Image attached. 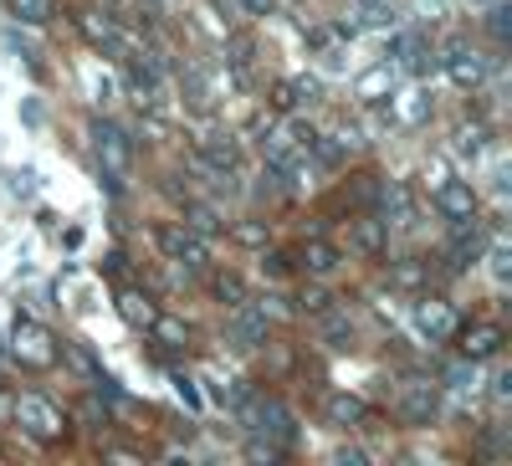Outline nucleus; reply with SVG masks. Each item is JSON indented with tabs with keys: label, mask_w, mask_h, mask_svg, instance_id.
Instances as JSON below:
<instances>
[{
	"label": "nucleus",
	"mask_w": 512,
	"mask_h": 466,
	"mask_svg": "<svg viewBox=\"0 0 512 466\" xmlns=\"http://www.w3.org/2000/svg\"><path fill=\"white\" fill-rule=\"evenodd\" d=\"M492 272H497V282H507V272H512V267H507V246L492 251Z\"/></svg>",
	"instance_id": "cd10ccee"
},
{
	"label": "nucleus",
	"mask_w": 512,
	"mask_h": 466,
	"mask_svg": "<svg viewBox=\"0 0 512 466\" xmlns=\"http://www.w3.org/2000/svg\"><path fill=\"white\" fill-rule=\"evenodd\" d=\"M16 354L31 364V369H47V364H57V349H52V338L41 333L36 323H21L16 328Z\"/></svg>",
	"instance_id": "0eeeda50"
},
{
	"label": "nucleus",
	"mask_w": 512,
	"mask_h": 466,
	"mask_svg": "<svg viewBox=\"0 0 512 466\" xmlns=\"http://www.w3.org/2000/svg\"><path fill=\"white\" fill-rule=\"evenodd\" d=\"M303 267H308L313 277H328V272L338 267V246H333V241H308V246H303Z\"/></svg>",
	"instance_id": "ddd939ff"
},
{
	"label": "nucleus",
	"mask_w": 512,
	"mask_h": 466,
	"mask_svg": "<svg viewBox=\"0 0 512 466\" xmlns=\"http://www.w3.org/2000/svg\"><path fill=\"white\" fill-rule=\"evenodd\" d=\"M123 313H128V323H144V328L159 318V308L149 298H139V292H123Z\"/></svg>",
	"instance_id": "aec40b11"
},
{
	"label": "nucleus",
	"mask_w": 512,
	"mask_h": 466,
	"mask_svg": "<svg viewBox=\"0 0 512 466\" xmlns=\"http://www.w3.org/2000/svg\"><path fill=\"white\" fill-rule=\"evenodd\" d=\"M77 26H82V36H88V41H98V47H118V26H113V21L77 16Z\"/></svg>",
	"instance_id": "a211bd4d"
},
{
	"label": "nucleus",
	"mask_w": 512,
	"mask_h": 466,
	"mask_svg": "<svg viewBox=\"0 0 512 466\" xmlns=\"http://www.w3.org/2000/svg\"><path fill=\"white\" fill-rule=\"evenodd\" d=\"M436 415H441L436 385H405V395H400V420L405 426H431Z\"/></svg>",
	"instance_id": "423d86ee"
},
{
	"label": "nucleus",
	"mask_w": 512,
	"mask_h": 466,
	"mask_svg": "<svg viewBox=\"0 0 512 466\" xmlns=\"http://www.w3.org/2000/svg\"><path fill=\"white\" fill-rule=\"evenodd\" d=\"M497 349H502V328L497 323H472L461 333V354L466 359H492Z\"/></svg>",
	"instance_id": "1a4fd4ad"
},
{
	"label": "nucleus",
	"mask_w": 512,
	"mask_h": 466,
	"mask_svg": "<svg viewBox=\"0 0 512 466\" xmlns=\"http://www.w3.org/2000/svg\"><path fill=\"white\" fill-rule=\"evenodd\" d=\"M216 298H221V303H231V308H241V303H246V282H241V277H231V272H226V277H216Z\"/></svg>",
	"instance_id": "4be33fe9"
},
{
	"label": "nucleus",
	"mask_w": 512,
	"mask_h": 466,
	"mask_svg": "<svg viewBox=\"0 0 512 466\" xmlns=\"http://www.w3.org/2000/svg\"><path fill=\"white\" fill-rule=\"evenodd\" d=\"M323 344L328 349H349L354 344V323L344 313H323Z\"/></svg>",
	"instance_id": "2eb2a0df"
},
{
	"label": "nucleus",
	"mask_w": 512,
	"mask_h": 466,
	"mask_svg": "<svg viewBox=\"0 0 512 466\" xmlns=\"http://www.w3.org/2000/svg\"><path fill=\"white\" fill-rule=\"evenodd\" d=\"M379 200H384V226H410L415 221V200H410V190L400 185V180H390V185H379Z\"/></svg>",
	"instance_id": "9d476101"
},
{
	"label": "nucleus",
	"mask_w": 512,
	"mask_h": 466,
	"mask_svg": "<svg viewBox=\"0 0 512 466\" xmlns=\"http://www.w3.org/2000/svg\"><path fill=\"white\" fill-rule=\"evenodd\" d=\"M282 446H262V441H251V461H272Z\"/></svg>",
	"instance_id": "c756f323"
},
{
	"label": "nucleus",
	"mask_w": 512,
	"mask_h": 466,
	"mask_svg": "<svg viewBox=\"0 0 512 466\" xmlns=\"http://www.w3.org/2000/svg\"><path fill=\"white\" fill-rule=\"evenodd\" d=\"M11 11L26 21V26H47L57 16V0H11Z\"/></svg>",
	"instance_id": "f3484780"
},
{
	"label": "nucleus",
	"mask_w": 512,
	"mask_h": 466,
	"mask_svg": "<svg viewBox=\"0 0 512 466\" xmlns=\"http://www.w3.org/2000/svg\"><path fill=\"white\" fill-rule=\"evenodd\" d=\"M272 6H277V0H241L246 16H272Z\"/></svg>",
	"instance_id": "bb28decb"
},
{
	"label": "nucleus",
	"mask_w": 512,
	"mask_h": 466,
	"mask_svg": "<svg viewBox=\"0 0 512 466\" xmlns=\"http://www.w3.org/2000/svg\"><path fill=\"white\" fill-rule=\"evenodd\" d=\"M482 139H487L482 129H461V134H456V144H461L466 154H482Z\"/></svg>",
	"instance_id": "a878e982"
},
{
	"label": "nucleus",
	"mask_w": 512,
	"mask_h": 466,
	"mask_svg": "<svg viewBox=\"0 0 512 466\" xmlns=\"http://www.w3.org/2000/svg\"><path fill=\"white\" fill-rule=\"evenodd\" d=\"M390 88H395V67H390V62L369 67V72L354 82V93H359V98H379V93H390Z\"/></svg>",
	"instance_id": "4468645a"
},
{
	"label": "nucleus",
	"mask_w": 512,
	"mask_h": 466,
	"mask_svg": "<svg viewBox=\"0 0 512 466\" xmlns=\"http://www.w3.org/2000/svg\"><path fill=\"white\" fill-rule=\"evenodd\" d=\"M149 328H154V338H159V344H169V349H180L185 338H190V328H185V323H175V318H154Z\"/></svg>",
	"instance_id": "412c9836"
},
{
	"label": "nucleus",
	"mask_w": 512,
	"mask_h": 466,
	"mask_svg": "<svg viewBox=\"0 0 512 466\" xmlns=\"http://www.w3.org/2000/svg\"><path fill=\"white\" fill-rule=\"evenodd\" d=\"M400 118H405V123H425V118H431V98H425V93H405Z\"/></svg>",
	"instance_id": "5701e85b"
},
{
	"label": "nucleus",
	"mask_w": 512,
	"mask_h": 466,
	"mask_svg": "<svg viewBox=\"0 0 512 466\" xmlns=\"http://www.w3.org/2000/svg\"><path fill=\"white\" fill-rule=\"evenodd\" d=\"M507 16H512V11L502 6V0H497V6H487V26H492V36H497V41H507V36H512V21H507Z\"/></svg>",
	"instance_id": "393cba45"
},
{
	"label": "nucleus",
	"mask_w": 512,
	"mask_h": 466,
	"mask_svg": "<svg viewBox=\"0 0 512 466\" xmlns=\"http://www.w3.org/2000/svg\"><path fill=\"white\" fill-rule=\"evenodd\" d=\"M16 420H21L36 441H62V436H67V415H62L52 400H41V395H21V400H16Z\"/></svg>",
	"instance_id": "f257e3e1"
},
{
	"label": "nucleus",
	"mask_w": 512,
	"mask_h": 466,
	"mask_svg": "<svg viewBox=\"0 0 512 466\" xmlns=\"http://www.w3.org/2000/svg\"><path fill=\"white\" fill-rule=\"evenodd\" d=\"M415 323H420V333L431 338V344H446V338L456 333V313H451L441 298H425L420 313H415Z\"/></svg>",
	"instance_id": "6e6552de"
},
{
	"label": "nucleus",
	"mask_w": 512,
	"mask_h": 466,
	"mask_svg": "<svg viewBox=\"0 0 512 466\" xmlns=\"http://www.w3.org/2000/svg\"><path fill=\"white\" fill-rule=\"evenodd\" d=\"M236 236H241V241H251V246H262V241H267V231H262V226H241Z\"/></svg>",
	"instance_id": "c85d7f7f"
},
{
	"label": "nucleus",
	"mask_w": 512,
	"mask_h": 466,
	"mask_svg": "<svg viewBox=\"0 0 512 466\" xmlns=\"http://www.w3.org/2000/svg\"><path fill=\"white\" fill-rule=\"evenodd\" d=\"M359 6H364V11H369V6H384V0H359Z\"/></svg>",
	"instance_id": "473e14b6"
},
{
	"label": "nucleus",
	"mask_w": 512,
	"mask_h": 466,
	"mask_svg": "<svg viewBox=\"0 0 512 466\" xmlns=\"http://www.w3.org/2000/svg\"><path fill=\"white\" fill-rule=\"evenodd\" d=\"M441 62H446V72H451L456 88H482V82H487V57H482L477 47H466V41H451Z\"/></svg>",
	"instance_id": "7ed1b4c3"
},
{
	"label": "nucleus",
	"mask_w": 512,
	"mask_h": 466,
	"mask_svg": "<svg viewBox=\"0 0 512 466\" xmlns=\"http://www.w3.org/2000/svg\"><path fill=\"white\" fill-rule=\"evenodd\" d=\"M297 303H303V313H313V318H323L333 298H328V292H323V287H303V298H297Z\"/></svg>",
	"instance_id": "b1692460"
},
{
	"label": "nucleus",
	"mask_w": 512,
	"mask_h": 466,
	"mask_svg": "<svg viewBox=\"0 0 512 466\" xmlns=\"http://www.w3.org/2000/svg\"><path fill=\"white\" fill-rule=\"evenodd\" d=\"M93 144H98V159L113 180H123L128 169H134V144H128V134L118 123H93Z\"/></svg>",
	"instance_id": "f03ea898"
},
{
	"label": "nucleus",
	"mask_w": 512,
	"mask_h": 466,
	"mask_svg": "<svg viewBox=\"0 0 512 466\" xmlns=\"http://www.w3.org/2000/svg\"><path fill=\"white\" fill-rule=\"evenodd\" d=\"M395 282H400V287H415L420 272H415V267H395Z\"/></svg>",
	"instance_id": "7c9ffc66"
},
{
	"label": "nucleus",
	"mask_w": 512,
	"mask_h": 466,
	"mask_svg": "<svg viewBox=\"0 0 512 466\" xmlns=\"http://www.w3.org/2000/svg\"><path fill=\"white\" fill-rule=\"evenodd\" d=\"M472 6H482V11H487V6H497V0H472Z\"/></svg>",
	"instance_id": "2f4dec72"
},
{
	"label": "nucleus",
	"mask_w": 512,
	"mask_h": 466,
	"mask_svg": "<svg viewBox=\"0 0 512 466\" xmlns=\"http://www.w3.org/2000/svg\"><path fill=\"white\" fill-rule=\"evenodd\" d=\"M436 205L446 221H477V190L466 180H441L436 185Z\"/></svg>",
	"instance_id": "39448f33"
},
{
	"label": "nucleus",
	"mask_w": 512,
	"mask_h": 466,
	"mask_svg": "<svg viewBox=\"0 0 512 466\" xmlns=\"http://www.w3.org/2000/svg\"><path fill=\"white\" fill-rule=\"evenodd\" d=\"M328 420H333V426H354V420H364V400H354V395H328Z\"/></svg>",
	"instance_id": "dca6fc26"
},
{
	"label": "nucleus",
	"mask_w": 512,
	"mask_h": 466,
	"mask_svg": "<svg viewBox=\"0 0 512 466\" xmlns=\"http://www.w3.org/2000/svg\"><path fill=\"white\" fill-rule=\"evenodd\" d=\"M185 226H190L195 236L221 231V221H216V210H210V205H185Z\"/></svg>",
	"instance_id": "6ab92c4d"
},
{
	"label": "nucleus",
	"mask_w": 512,
	"mask_h": 466,
	"mask_svg": "<svg viewBox=\"0 0 512 466\" xmlns=\"http://www.w3.org/2000/svg\"><path fill=\"white\" fill-rule=\"evenodd\" d=\"M159 246H164L169 262H180V267H190V272L205 267V241H200L190 226H159Z\"/></svg>",
	"instance_id": "20e7f679"
},
{
	"label": "nucleus",
	"mask_w": 512,
	"mask_h": 466,
	"mask_svg": "<svg viewBox=\"0 0 512 466\" xmlns=\"http://www.w3.org/2000/svg\"><path fill=\"white\" fill-rule=\"evenodd\" d=\"M231 338L241 349H256V344H267V313H246V303L236 308L231 318Z\"/></svg>",
	"instance_id": "9b49d317"
},
{
	"label": "nucleus",
	"mask_w": 512,
	"mask_h": 466,
	"mask_svg": "<svg viewBox=\"0 0 512 466\" xmlns=\"http://www.w3.org/2000/svg\"><path fill=\"white\" fill-rule=\"evenodd\" d=\"M384 231H390L384 221H374V216H359V221H354V246L364 251V257H379V251H384Z\"/></svg>",
	"instance_id": "f8f14e48"
}]
</instances>
